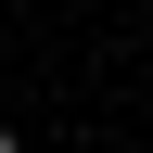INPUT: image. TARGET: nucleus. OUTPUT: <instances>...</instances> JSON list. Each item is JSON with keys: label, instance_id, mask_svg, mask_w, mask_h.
Returning a JSON list of instances; mask_svg holds the SVG:
<instances>
[{"label": "nucleus", "instance_id": "1", "mask_svg": "<svg viewBox=\"0 0 153 153\" xmlns=\"http://www.w3.org/2000/svg\"><path fill=\"white\" fill-rule=\"evenodd\" d=\"M0 153H13V115H0Z\"/></svg>", "mask_w": 153, "mask_h": 153}]
</instances>
